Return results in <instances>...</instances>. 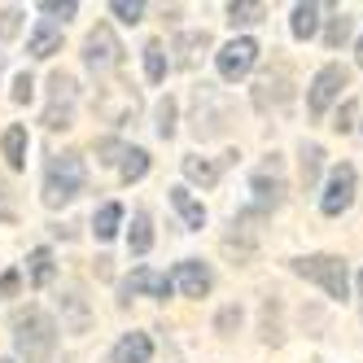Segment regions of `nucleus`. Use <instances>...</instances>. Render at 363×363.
I'll return each instance as SVG.
<instances>
[{
	"mask_svg": "<svg viewBox=\"0 0 363 363\" xmlns=\"http://www.w3.org/2000/svg\"><path fill=\"white\" fill-rule=\"evenodd\" d=\"M13 346H18V354L27 359V363H44L48 354H53V346H57V324H53V315L40 311V306H27L13 320Z\"/></svg>",
	"mask_w": 363,
	"mask_h": 363,
	"instance_id": "obj_1",
	"label": "nucleus"
},
{
	"mask_svg": "<svg viewBox=\"0 0 363 363\" xmlns=\"http://www.w3.org/2000/svg\"><path fill=\"white\" fill-rule=\"evenodd\" d=\"M79 189H84V158L74 149L53 153V158H48V171H44V206L57 211V206L79 197Z\"/></svg>",
	"mask_w": 363,
	"mask_h": 363,
	"instance_id": "obj_2",
	"label": "nucleus"
},
{
	"mask_svg": "<svg viewBox=\"0 0 363 363\" xmlns=\"http://www.w3.org/2000/svg\"><path fill=\"white\" fill-rule=\"evenodd\" d=\"M294 272L306 276L311 284H320V289H324L328 298H337V302L350 298V272H346L342 258H333V254H311V258H298Z\"/></svg>",
	"mask_w": 363,
	"mask_h": 363,
	"instance_id": "obj_3",
	"label": "nucleus"
},
{
	"mask_svg": "<svg viewBox=\"0 0 363 363\" xmlns=\"http://www.w3.org/2000/svg\"><path fill=\"white\" fill-rule=\"evenodd\" d=\"M74 96H79V84H74L66 70H53V74H48V106H44V118H40L48 132H57V127H70Z\"/></svg>",
	"mask_w": 363,
	"mask_h": 363,
	"instance_id": "obj_4",
	"label": "nucleus"
},
{
	"mask_svg": "<svg viewBox=\"0 0 363 363\" xmlns=\"http://www.w3.org/2000/svg\"><path fill=\"white\" fill-rule=\"evenodd\" d=\"M346 84H350V70H346V66H337V62H333V66H324V70L315 74V79H311V92H306L311 114L320 118V114L333 106V101L346 92Z\"/></svg>",
	"mask_w": 363,
	"mask_h": 363,
	"instance_id": "obj_5",
	"label": "nucleus"
},
{
	"mask_svg": "<svg viewBox=\"0 0 363 363\" xmlns=\"http://www.w3.org/2000/svg\"><path fill=\"white\" fill-rule=\"evenodd\" d=\"M254 62H258V44H254L250 35H241V40L223 44V48H219V57H215V66H219V74H223L228 84L245 79V74L254 70Z\"/></svg>",
	"mask_w": 363,
	"mask_h": 363,
	"instance_id": "obj_6",
	"label": "nucleus"
},
{
	"mask_svg": "<svg viewBox=\"0 0 363 363\" xmlns=\"http://www.w3.org/2000/svg\"><path fill=\"white\" fill-rule=\"evenodd\" d=\"M350 201H354V167L342 162V167H333V175H328V189L320 197V211L328 219H337L342 211H350Z\"/></svg>",
	"mask_w": 363,
	"mask_h": 363,
	"instance_id": "obj_7",
	"label": "nucleus"
},
{
	"mask_svg": "<svg viewBox=\"0 0 363 363\" xmlns=\"http://www.w3.org/2000/svg\"><path fill=\"white\" fill-rule=\"evenodd\" d=\"M84 62H88L96 74H106V70H114V66L123 62V48H118V40H114L110 27H96V31L88 35V44H84Z\"/></svg>",
	"mask_w": 363,
	"mask_h": 363,
	"instance_id": "obj_8",
	"label": "nucleus"
},
{
	"mask_svg": "<svg viewBox=\"0 0 363 363\" xmlns=\"http://www.w3.org/2000/svg\"><path fill=\"white\" fill-rule=\"evenodd\" d=\"M171 284H179V294H184V298H206V294H211V284H215V276H211V267H206V263L184 258V263H175Z\"/></svg>",
	"mask_w": 363,
	"mask_h": 363,
	"instance_id": "obj_9",
	"label": "nucleus"
},
{
	"mask_svg": "<svg viewBox=\"0 0 363 363\" xmlns=\"http://www.w3.org/2000/svg\"><path fill=\"white\" fill-rule=\"evenodd\" d=\"M175 289L171 284V276H162V272H153V267H136L132 276L123 280V302L132 298V294H149V298H167Z\"/></svg>",
	"mask_w": 363,
	"mask_h": 363,
	"instance_id": "obj_10",
	"label": "nucleus"
},
{
	"mask_svg": "<svg viewBox=\"0 0 363 363\" xmlns=\"http://www.w3.org/2000/svg\"><path fill=\"white\" fill-rule=\"evenodd\" d=\"M289 96H294L289 74L276 70V74H263V79H258V88H254V106H258V110H280V106H289Z\"/></svg>",
	"mask_w": 363,
	"mask_h": 363,
	"instance_id": "obj_11",
	"label": "nucleus"
},
{
	"mask_svg": "<svg viewBox=\"0 0 363 363\" xmlns=\"http://www.w3.org/2000/svg\"><path fill=\"white\" fill-rule=\"evenodd\" d=\"M206 48H211V35H206V31H184V35L175 40V66L179 70H193Z\"/></svg>",
	"mask_w": 363,
	"mask_h": 363,
	"instance_id": "obj_12",
	"label": "nucleus"
},
{
	"mask_svg": "<svg viewBox=\"0 0 363 363\" xmlns=\"http://www.w3.org/2000/svg\"><path fill=\"white\" fill-rule=\"evenodd\" d=\"M250 184H254V193H258V201H263V206H280V201H284V179H280V167H276V162L263 167V171L250 179Z\"/></svg>",
	"mask_w": 363,
	"mask_h": 363,
	"instance_id": "obj_13",
	"label": "nucleus"
},
{
	"mask_svg": "<svg viewBox=\"0 0 363 363\" xmlns=\"http://www.w3.org/2000/svg\"><path fill=\"white\" fill-rule=\"evenodd\" d=\"M57 48H62V27H57V22H40V27L31 31L27 53H31V57H53Z\"/></svg>",
	"mask_w": 363,
	"mask_h": 363,
	"instance_id": "obj_14",
	"label": "nucleus"
},
{
	"mask_svg": "<svg viewBox=\"0 0 363 363\" xmlns=\"http://www.w3.org/2000/svg\"><path fill=\"white\" fill-rule=\"evenodd\" d=\"M149 354H153V342L145 333H127L114 346V363H149Z\"/></svg>",
	"mask_w": 363,
	"mask_h": 363,
	"instance_id": "obj_15",
	"label": "nucleus"
},
{
	"mask_svg": "<svg viewBox=\"0 0 363 363\" xmlns=\"http://www.w3.org/2000/svg\"><path fill=\"white\" fill-rule=\"evenodd\" d=\"M171 206L179 211V219H184L189 228H201V223H206V206H201L189 189H171Z\"/></svg>",
	"mask_w": 363,
	"mask_h": 363,
	"instance_id": "obj_16",
	"label": "nucleus"
},
{
	"mask_svg": "<svg viewBox=\"0 0 363 363\" xmlns=\"http://www.w3.org/2000/svg\"><path fill=\"white\" fill-rule=\"evenodd\" d=\"M149 245H153V219H149V211H136L132 215V232H127V250L149 254Z\"/></svg>",
	"mask_w": 363,
	"mask_h": 363,
	"instance_id": "obj_17",
	"label": "nucleus"
},
{
	"mask_svg": "<svg viewBox=\"0 0 363 363\" xmlns=\"http://www.w3.org/2000/svg\"><path fill=\"white\" fill-rule=\"evenodd\" d=\"M0 149H5V162L13 171H22L27 167V127H9L5 140H0Z\"/></svg>",
	"mask_w": 363,
	"mask_h": 363,
	"instance_id": "obj_18",
	"label": "nucleus"
},
{
	"mask_svg": "<svg viewBox=\"0 0 363 363\" xmlns=\"http://www.w3.org/2000/svg\"><path fill=\"white\" fill-rule=\"evenodd\" d=\"M53 250H31V258H27V276H31V284L35 289H44L48 280H53Z\"/></svg>",
	"mask_w": 363,
	"mask_h": 363,
	"instance_id": "obj_19",
	"label": "nucleus"
},
{
	"mask_svg": "<svg viewBox=\"0 0 363 363\" xmlns=\"http://www.w3.org/2000/svg\"><path fill=\"white\" fill-rule=\"evenodd\" d=\"M62 306H66V324H70V333H88V302H84V294L79 289H66L62 294Z\"/></svg>",
	"mask_w": 363,
	"mask_h": 363,
	"instance_id": "obj_20",
	"label": "nucleus"
},
{
	"mask_svg": "<svg viewBox=\"0 0 363 363\" xmlns=\"http://www.w3.org/2000/svg\"><path fill=\"white\" fill-rule=\"evenodd\" d=\"M118 223H123V206H118V201H106V206L96 211V219H92V228H96L101 241H110L114 232H118Z\"/></svg>",
	"mask_w": 363,
	"mask_h": 363,
	"instance_id": "obj_21",
	"label": "nucleus"
},
{
	"mask_svg": "<svg viewBox=\"0 0 363 363\" xmlns=\"http://www.w3.org/2000/svg\"><path fill=\"white\" fill-rule=\"evenodd\" d=\"M145 171H149V153H145V149H123L118 175L127 179V184H136V179H145Z\"/></svg>",
	"mask_w": 363,
	"mask_h": 363,
	"instance_id": "obj_22",
	"label": "nucleus"
},
{
	"mask_svg": "<svg viewBox=\"0 0 363 363\" xmlns=\"http://www.w3.org/2000/svg\"><path fill=\"white\" fill-rule=\"evenodd\" d=\"M145 74H149V84H162L167 79V48L158 40L145 44Z\"/></svg>",
	"mask_w": 363,
	"mask_h": 363,
	"instance_id": "obj_23",
	"label": "nucleus"
},
{
	"mask_svg": "<svg viewBox=\"0 0 363 363\" xmlns=\"http://www.w3.org/2000/svg\"><path fill=\"white\" fill-rule=\"evenodd\" d=\"M320 167H324V149H320V145H302V189H306V193L315 189Z\"/></svg>",
	"mask_w": 363,
	"mask_h": 363,
	"instance_id": "obj_24",
	"label": "nucleus"
},
{
	"mask_svg": "<svg viewBox=\"0 0 363 363\" xmlns=\"http://www.w3.org/2000/svg\"><path fill=\"white\" fill-rule=\"evenodd\" d=\"M184 175L193 179V184L211 189L215 179H219V162H211V158H184Z\"/></svg>",
	"mask_w": 363,
	"mask_h": 363,
	"instance_id": "obj_25",
	"label": "nucleus"
},
{
	"mask_svg": "<svg viewBox=\"0 0 363 363\" xmlns=\"http://www.w3.org/2000/svg\"><path fill=\"white\" fill-rule=\"evenodd\" d=\"M289 27H294L298 40H311V35H315V27H320V5H298Z\"/></svg>",
	"mask_w": 363,
	"mask_h": 363,
	"instance_id": "obj_26",
	"label": "nucleus"
},
{
	"mask_svg": "<svg viewBox=\"0 0 363 363\" xmlns=\"http://www.w3.org/2000/svg\"><path fill=\"white\" fill-rule=\"evenodd\" d=\"M263 5H237V0H232V5H228V22H232V27H250V22H263Z\"/></svg>",
	"mask_w": 363,
	"mask_h": 363,
	"instance_id": "obj_27",
	"label": "nucleus"
},
{
	"mask_svg": "<svg viewBox=\"0 0 363 363\" xmlns=\"http://www.w3.org/2000/svg\"><path fill=\"white\" fill-rule=\"evenodd\" d=\"M346 40H350V18L342 13V18H333V22H328V31H324V44H328V48H342Z\"/></svg>",
	"mask_w": 363,
	"mask_h": 363,
	"instance_id": "obj_28",
	"label": "nucleus"
},
{
	"mask_svg": "<svg viewBox=\"0 0 363 363\" xmlns=\"http://www.w3.org/2000/svg\"><path fill=\"white\" fill-rule=\"evenodd\" d=\"M114 18L118 22H127V27H136V22H140V13H145V5H140V0H114Z\"/></svg>",
	"mask_w": 363,
	"mask_h": 363,
	"instance_id": "obj_29",
	"label": "nucleus"
},
{
	"mask_svg": "<svg viewBox=\"0 0 363 363\" xmlns=\"http://www.w3.org/2000/svg\"><path fill=\"white\" fill-rule=\"evenodd\" d=\"M158 136L162 140L175 136V101L171 96H162V106H158Z\"/></svg>",
	"mask_w": 363,
	"mask_h": 363,
	"instance_id": "obj_30",
	"label": "nucleus"
},
{
	"mask_svg": "<svg viewBox=\"0 0 363 363\" xmlns=\"http://www.w3.org/2000/svg\"><path fill=\"white\" fill-rule=\"evenodd\" d=\"M96 162H106V167H114V162H123V145L110 136V140H96Z\"/></svg>",
	"mask_w": 363,
	"mask_h": 363,
	"instance_id": "obj_31",
	"label": "nucleus"
},
{
	"mask_svg": "<svg viewBox=\"0 0 363 363\" xmlns=\"http://www.w3.org/2000/svg\"><path fill=\"white\" fill-rule=\"evenodd\" d=\"M354 114H359V101H342V110H337L333 127H337V132H350V127H354Z\"/></svg>",
	"mask_w": 363,
	"mask_h": 363,
	"instance_id": "obj_32",
	"label": "nucleus"
},
{
	"mask_svg": "<svg viewBox=\"0 0 363 363\" xmlns=\"http://www.w3.org/2000/svg\"><path fill=\"white\" fill-rule=\"evenodd\" d=\"M219 333H232V328H241V306H223L219 311V320H215Z\"/></svg>",
	"mask_w": 363,
	"mask_h": 363,
	"instance_id": "obj_33",
	"label": "nucleus"
},
{
	"mask_svg": "<svg viewBox=\"0 0 363 363\" xmlns=\"http://www.w3.org/2000/svg\"><path fill=\"white\" fill-rule=\"evenodd\" d=\"M31 96H35V84H31V74H18V79H13V101H18V106H27Z\"/></svg>",
	"mask_w": 363,
	"mask_h": 363,
	"instance_id": "obj_34",
	"label": "nucleus"
},
{
	"mask_svg": "<svg viewBox=\"0 0 363 363\" xmlns=\"http://www.w3.org/2000/svg\"><path fill=\"white\" fill-rule=\"evenodd\" d=\"M40 9H44V13H53V18H62V22H66V18H74V0H44V5H40Z\"/></svg>",
	"mask_w": 363,
	"mask_h": 363,
	"instance_id": "obj_35",
	"label": "nucleus"
},
{
	"mask_svg": "<svg viewBox=\"0 0 363 363\" xmlns=\"http://www.w3.org/2000/svg\"><path fill=\"white\" fill-rule=\"evenodd\" d=\"M18 27H22V13L18 9H5V13H0V35H18Z\"/></svg>",
	"mask_w": 363,
	"mask_h": 363,
	"instance_id": "obj_36",
	"label": "nucleus"
},
{
	"mask_svg": "<svg viewBox=\"0 0 363 363\" xmlns=\"http://www.w3.org/2000/svg\"><path fill=\"white\" fill-rule=\"evenodd\" d=\"M18 284H22V276L18 272H5V276H0V294H18Z\"/></svg>",
	"mask_w": 363,
	"mask_h": 363,
	"instance_id": "obj_37",
	"label": "nucleus"
},
{
	"mask_svg": "<svg viewBox=\"0 0 363 363\" xmlns=\"http://www.w3.org/2000/svg\"><path fill=\"white\" fill-rule=\"evenodd\" d=\"M354 57H359V66H363V40H359V44H354Z\"/></svg>",
	"mask_w": 363,
	"mask_h": 363,
	"instance_id": "obj_38",
	"label": "nucleus"
},
{
	"mask_svg": "<svg viewBox=\"0 0 363 363\" xmlns=\"http://www.w3.org/2000/svg\"><path fill=\"white\" fill-rule=\"evenodd\" d=\"M359 298H363V272H359Z\"/></svg>",
	"mask_w": 363,
	"mask_h": 363,
	"instance_id": "obj_39",
	"label": "nucleus"
},
{
	"mask_svg": "<svg viewBox=\"0 0 363 363\" xmlns=\"http://www.w3.org/2000/svg\"><path fill=\"white\" fill-rule=\"evenodd\" d=\"M0 363H13V359H0Z\"/></svg>",
	"mask_w": 363,
	"mask_h": 363,
	"instance_id": "obj_40",
	"label": "nucleus"
}]
</instances>
